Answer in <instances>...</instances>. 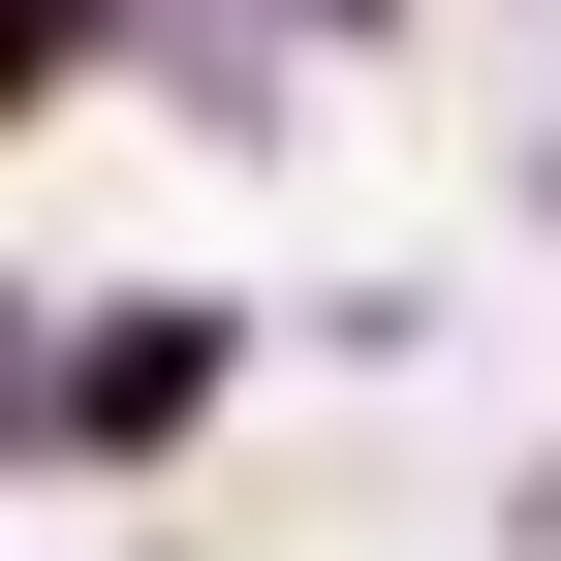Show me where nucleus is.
Wrapping results in <instances>:
<instances>
[{
	"instance_id": "f257e3e1",
	"label": "nucleus",
	"mask_w": 561,
	"mask_h": 561,
	"mask_svg": "<svg viewBox=\"0 0 561 561\" xmlns=\"http://www.w3.org/2000/svg\"><path fill=\"white\" fill-rule=\"evenodd\" d=\"M187 405H219V312H94V375H62V437L125 468V437H187Z\"/></svg>"
}]
</instances>
